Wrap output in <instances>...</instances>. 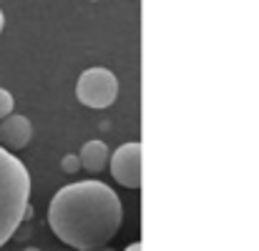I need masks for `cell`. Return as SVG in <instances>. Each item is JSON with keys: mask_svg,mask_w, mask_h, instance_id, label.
<instances>
[{"mask_svg": "<svg viewBox=\"0 0 259 251\" xmlns=\"http://www.w3.org/2000/svg\"><path fill=\"white\" fill-rule=\"evenodd\" d=\"M3 25H5V15H3V10H0V33H3Z\"/></svg>", "mask_w": 259, "mask_h": 251, "instance_id": "cell-10", "label": "cell"}, {"mask_svg": "<svg viewBox=\"0 0 259 251\" xmlns=\"http://www.w3.org/2000/svg\"><path fill=\"white\" fill-rule=\"evenodd\" d=\"M93 251H113V249H108V246H103V249H93Z\"/></svg>", "mask_w": 259, "mask_h": 251, "instance_id": "cell-12", "label": "cell"}, {"mask_svg": "<svg viewBox=\"0 0 259 251\" xmlns=\"http://www.w3.org/2000/svg\"><path fill=\"white\" fill-rule=\"evenodd\" d=\"M123 224L118 193L96 178L58 188L48 204V226L66 246L76 251L103 249Z\"/></svg>", "mask_w": 259, "mask_h": 251, "instance_id": "cell-1", "label": "cell"}, {"mask_svg": "<svg viewBox=\"0 0 259 251\" xmlns=\"http://www.w3.org/2000/svg\"><path fill=\"white\" fill-rule=\"evenodd\" d=\"M30 209V173L25 164L0 146V246H5Z\"/></svg>", "mask_w": 259, "mask_h": 251, "instance_id": "cell-2", "label": "cell"}, {"mask_svg": "<svg viewBox=\"0 0 259 251\" xmlns=\"http://www.w3.org/2000/svg\"><path fill=\"white\" fill-rule=\"evenodd\" d=\"M108 171L118 186L131 188V191L141 188V143L128 141V143H121L116 151H111Z\"/></svg>", "mask_w": 259, "mask_h": 251, "instance_id": "cell-4", "label": "cell"}, {"mask_svg": "<svg viewBox=\"0 0 259 251\" xmlns=\"http://www.w3.org/2000/svg\"><path fill=\"white\" fill-rule=\"evenodd\" d=\"M91 3H98V0H91Z\"/></svg>", "mask_w": 259, "mask_h": 251, "instance_id": "cell-13", "label": "cell"}, {"mask_svg": "<svg viewBox=\"0 0 259 251\" xmlns=\"http://www.w3.org/2000/svg\"><path fill=\"white\" fill-rule=\"evenodd\" d=\"M81 159H78V154H66L63 159H61V171L63 173H78L81 171Z\"/></svg>", "mask_w": 259, "mask_h": 251, "instance_id": "cell-8", "label": "cell"}, {"mask_svg": "<svg viewBox=\"0 0 259 251\" xmlns=\"http://www.w3.org/2000/svg\"><path fill=\"white\" fill-rule=\"evenodd\" d=\"M33 138V123L20 116V113H10L5 121H0V146L8 151H20L30 143Z\"/></svg>", "mask_w": 259, "mask_h": 251, "instance_id": "cell-5", "label": "cell"}, {"mask_svg": "<svg viewBox=\"0 0 259 251\" xmlns=\"http://www.w3.org/2000/svg\"><path fill=\"white\" fill-rule=\"evenodd\" d=\"M13 108H15L13 93H10L8 88H0V121H5V118L13 113Z\"/></svg>", "mask_w": 259, "mask_h": 251, "instance_id": "cell-7", "label": "cell"}, {"mask_svg": "<svg viewBox=\"0 0 259 251\" xmlns=\"http://www.w3.org/2000/svg\"><path fill=\"white\" fill-rule=\"evenodd\" d=\"M78 159H81V166L86 168L88 173H98V171H103V168L108 166V161H111V148H108L103 141L93 138V141H86V143L81 146Z\"/></svg>", "mask_w": 259, "mask_h": 251, "instance_id": "cell-6", "label": "cell"}, {"mask_svg": "<svg viewBox=\"0 0 259 251\" xmlns=\"http://www.w3.org/2000/svg\"><path fill=\"white\" fill-rule=\"evenodd\" d=\"M76 98L86 108L103 111V108L113 106L118 98V78L113 76V71H108L103 66L86 68L76 81Z\"/></svg>", "mask_w": 259, "mask_h": 251, "instance_id": "cell-3", "label": "cell"}, {"mask_svg": "<svg viewBox=\"0 0 259 251\" xmlns=\"http://www.w3.org/2000/svg\"><path fill=\"white\" fill-rule=\"evenodd\" d=\"M123 251H141V241H134V244H128Z\"/></svg>", "mask_w": 259, "mask_h": 251, "instance_id": "cell-9", "label": "cell"}, {"mask_svg": "<svg viewBox=\"0 0 259 251\" xmlns=\"http://www.w3.org/2000/svg\"><path fill=\"white\" fill-rule=\"evenodd\" d=\"M23 251H40V249H35V246H28V249H23Z\"/></svg>", "mask_w": 259, "mask_h": 251, "instance_id": "cell-11", "label": "cell"}]
</instances>
